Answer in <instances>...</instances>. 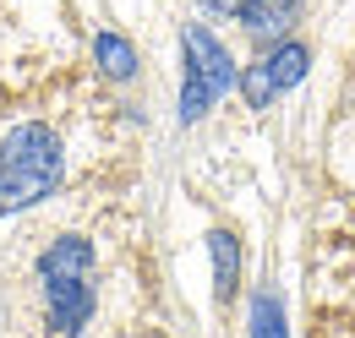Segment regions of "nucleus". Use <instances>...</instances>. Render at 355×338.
I'll list each match as a JSON object with an SVG mask.
<instances>
[{
    "instance_id": "obj_1",
    "label": "nucleus",
    "mask_w": 355,
    "mask_h": 338,
    "mask_svg": "<svg viewBox=\"0 0 355 338\" xmlns=\"http://www.w3.org/2000/svg\"><path fill=\"white\" fill-rule=\"evenodd\" d=\"M39 328L44 338H83L98 311V284H93V240L88 235H55L39 262Z\"/></svg>"
},
{
    "instance_id": "obj_2",
    "label": "nucleus",
    "mask_w": 355,
    "mask_h": 338,
    "mask_svg": "<svg viewBox=\"0 0 355 338\" xmlns=\"http://www.w3.org/2000/svg\"><path fill=\"white\" fill-rule=\"evenodd\" d=\"M66 175V148L60 131L44 121H22L0 136V213L33 208Z\"/></svg>"
},
{
    "instance_id": "obj_3",
    "label": "nucleus",
    "mask_w": 355,
    "mask_h": 338,
    "mask_svg": "<svg viewBox=\"0 0 355 338\" xmlns=\"http://www.w3.org/2000/svg\"><path fill=\"white\" fill-rule=\"evenodd\" d=\"M180 121H202L214 104H219L230 87H241V66L235 55L219 44V33L208 22H186L180 28Z\"/></svg>"
},
{
    "instance_id": "obj_4",
    "label": "nucleus",
    "mask_w": 355,
    "mask_h": 338,
    "mask_svg": "<svg viewBox=\"0 0 355 338\" xmlns=\"http://www.w3.org/2000/svg\"><path fill=\"white\" fill-rule=\"evenodd\" d=\"M306 66H311V49L301 39L263 44V55L241 71V98H246V109H268L273 98H284L290 87L306 77Z\"/></svg>"
},
{
    "instance_id": "obj_5",
    "label": "nucleus",
    "mask_w": 355,
    "mask_h": 338,
    "mask_svg": "<svg viewBox=\"0 0 355 338\" xmlns=\"http://www.w3.org/2000/svg\"><path fill=\"white\" fill-rule=\"evenodd\" d=\"M306 0H241L235 6V22L241 33H252L257 44H273V39H290V28L301 22Z\"/></svg>"
},
{
    "instance_id": "obj_6",
    "label": "nucleus",
    "mask_w": 355,
    "mask_h": 338,
    "mask_svg": "<svg viewBox=\"0 0 355 338\" xmlns=\"http://www.w3.org/2000/svg\"><path fill=\"white\" fill-rule=\"evenodd\" d=\"M208 256H214V295H219V305H230L235 290H241V240L230 229H214L208 235Z\"/></svg>"
},
{
    "instance_id": "obj_7",
    "label": "nucleus",
    "mask_w": 355,
    "mask_h": 338,
    "mask_svg": "<svg viewBox=\"0 0 355 338\" xmlns=\"http://www.w3.org/2000/svg\"><path fill=\"white\" fill-rule=\"evenodd\" d=\"M93 60H98V71H104L110 82H132L137 77V49H132V39H121V33H98V39H93Z\"/></svg>"
},
{
    "instance_id": "obj_8",
    "label": "nucleus",
    "mask_w": 355,
    "mask_h": 338,
    "mask_svg": "<svg viewBox=\"0 0 355 338\" xmlns=\"http://www.w3.org/2000/svg\"><path fill=\"white\" fill-rule=\"evenodd\" d=\"M252 338H290L284 333V305H279L273 290H263L252 300Z\"/></svg>"
},
{
    "instance_id": "obj_9",
    "label": "nucleus",
    "mask_w": 355,
    "mask_h": 338,
    "mask_svg": "<svg viewBox=\"0 0 355 338\" xmlns=\"http://www.w3.org/2000/svg\"><path fill=\"white\" fill-rule=\"evenodd\" d=\"M197 11H208V17H219V22H235V6L241 0H191Z\"/></svg>"
}]
</instances>
